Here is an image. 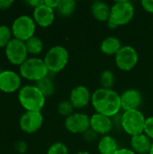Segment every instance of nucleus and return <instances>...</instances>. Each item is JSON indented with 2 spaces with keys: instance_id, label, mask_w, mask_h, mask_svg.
Here are the masks:
<instances>
[{
  "instance_id": "obj_1",
  "label": "nucleus",
  "mask_w": 153,
  "mask_h": 154,
  "mask_svg": "<svg viewBox=\"0 0 153 154\" xmlns=\"http://www.w3.org/2000/svg\"><path fill=\"white\" fill-rule=\"evenodd\" d=\"M91 102L96 113L108 117L118 115L121 109L120 95L113 89H96L92 94Z\"/></svg>"
},
{
  "instance_id": "obj_2",
  "label": "nucleus",
  "mask_w": 153,
  "mask_h": 154,
  "mask_svg": "<svg viewBox=\"0 0 153 154\" xmlns=\"http://www.w3.org/2000/svg\"><path fill=\"white\" fill-rule=\"evenodd\" d=\"M18 100L25 111L41 112L45 105V97L35 85L22 87L18 93Z\"/></svg>"
},
{
  "instance_id": "obj_3",
  "label": "nucleus",
  "mask_w": 153,
  "mask_h": 154,
  "mask_svg": "<svg viewBox=\"0 0 153 154\" xmlns=\"http://www.w3.org/2000/svg\"><path fill=\"white\" fill-rule=\"evenodd\" d=\"M134 15V7L133 4L126 0L117 1L111 7L110 18L107 24L110 28L129 23Z\"/></svg>"
},
{
  "instance_id": "obj_4",
  "label": "nucleus",
  "mask_w": 153,
  "mask_h": 154,
  "mask_svg": "<svg viewBox=\"0 0 153 154\" xmlns=\"http://www.w3.org/2000/svg\"><path fill=\"white\" fill-rule=\"evenodd\" d=\"M49 69L43 60L40 58H28L19 66V74L22 78L30 81H39L48 77Z\"/></svg>"
},
{
  "instance_id": "obj_5",
  "label": "nucleus",
  "mask_w": 153,
  "mask_h": 154,
  "mask_svg": "<svg viewBox=\"0 0 153 154\" xmlns=\"http://www.w3.org/2000/svg\"><path fill=\"white\" fill-rule=\"evenodd\" d=\"M69 58V55L66 48L54 46L46 52L43 60L50 72L58 73L67 66Z\"/></svg>"
},
{
  "instance_id": "obj_6",
  "label": "nucleus",
  "mask_w": 153,
  "mask_h": 154,
  "mask_svg": "<svg viewBox=\"0 0 153 154\" xmlns=\"http://www.w3.org/2000/svg\"><path fill=\"white\" fill-rule=\"evenodd\" d=\"M36 29V23L32 17L23 14L16 17L11 27L12 34L14 39L22 42H26L31 37L34 36Z\"/></svg>"
},
{
  "instance_id": "obj_7",
  "label": "nucleus",
  "mask_w": 153,
  "mask_h": 154,
  "mask_svg": "<svg viewBox=\"0 0 153 154\" xmlns=\"http://www.w3.org/2000/svg\"><path fill=\"white\" fill-rule=\"evenodd\" d=\"M146 118L138 110L125 111L122 115V128L132 137L143 134Z\"/></svg>"
},
{
  "instance_id": "obj_8",
  "label": "nucleus",
  "mask_w": 153,
  "mask_h": 154,
  "mask_svg": "<svg viewBox=\"0 0 153 154\" xmlns=\"http://www.w3.org/2000/svg\"><path fill=\"white\" fill-rule=\"evenodd\" d=\"M5 57L13 65L21 66L28 59L25 42L13 38L5 48Z\"/></svg>"
},
{
  "instance_id": "obj_9",
  "label": "nucleus",
  "mask_w": 153,
  "mask_h": 154,
  "mask_svg": "<svg viewBox=\"0 0 153 154\" xmlns=\"http://www.w3.org/2000/svg\"><path fill=\"white\" fill-rule=\"evenodd\" d=\"M137 51L132 46H124L115 54V63L118 69L124 71L133 69L138 62Z\"/></svg>"
},
{
  "instance_id": "obj_10",
  "label": "nucleus",
  "mask_w": 153,
  "mask_h": 154,
  "mask_svg": "<svg viewBox=\"0 0 153 154\" xmlns=\"http://www.w3.org/2000/svg\"><path fill=\"white\" fill-rule=\"evenodd\" d=\"M43 124V116L41 112L26 111L19 119V127L25 134L37 132Z\"/></svg>"
},
{
  "instance_id": "obj_11",
  "label": "nucleus",
  "mask_w": 153,
  "mask_h": 154,
  "mask_svg": "<svg viewBox=\"0 0 153 154\" xmlns=\"http://www.w3.org/2000/svg\"><path fill=\"white\" fill-rule=\"evenodd\" d=\"M22 77L14 70L0 71V90L4 93H14L21 89Z\"/></svg>"
},
{
  "instance_id": "obj_12",
  "label": "nucleus",
  "mask_w": 153,
  "mask_h": 154,
  "mask_svg": "<svg viewBox=\"0 0 153 154\" xmlns=\"http://www.w3.org/2000/svg\"><path fill=\"white\" fill-rule=\"evenodd\" d=\"M65 127L72 134H84L90 128V117L83 113L72 114L66 118Z\"/></svg>"
},
{
  "instance_id": "obj_13",
  "label": "nucleus",
  "mask_w": 153,
  "mask_h": 154,
  "mask_svg": "<svg viewBox=\"0 0 153 154\" xmlns=\"http://www.w3.org/2000/svg\"><path fill=\"white\" fill-rule=\"evenodd\" d=\"M121 99V108L124 111L138 110L142 102V94L136 89H128L125 90L122 95H120Z\"/></svg>"
},
{
  "instance_id": "obj_14",
  "label": "nucleus",
  "mask_w": 153,
  "mask_h": 154,
  "mask_svg": "<svg viewBox=\"0 0 153 154\" xmlns=\"http://www.w3.org/2000/svg\"><path fill=\"white\" fill-rule=\"evenodd\" d=\"M90 129L97 134H102L104 136L107 135L113 129L112 118L96 113L90 117Z\"/></svg>"
},
{
  "instance_id": "obj_15",
  "label": "nucleus",
  "mask_w": 153,
  "mask_h": 154,
  "mask_svg": "<svg viewBox=\"0 0 153 154\" xmlns=\"http://www.w3.org/2000/svg\"><path fill=\"white\" fill-rule=\"evenodd\" d=\"M32 18L36 24L41 27H49L54 21V9L49 7L45 4L33 9Z\"/></svg>"
},
{
  "instance_id": "obj_16",
  "label": "nucleus",
  "mask_w": 153,
  "mask_h": 154,
  "mask_svg": "<svg viewBox=\"0 0 153 154\" xmlns=\"http://www.w3.org/2000/svg\"><path fill=\"white\" fill-rule=\"evenodd\" d=\"M91 95L87 88L85 86H78L75 88L72 89L70 96H69V101L73 105L74 108H83L88 105V103L91 101Z\"/></svg>"
},
{
  "instance_id": "obj_17",
  "label": "nucleus",
  "mask_w": 153,
  "mask_h": 154,
  "mask_svg": "<svg viewBox=\"0 0 153 154\" xmlns=\"http://www.w3.org/2000/svg\"><path fill=\"white\" fill-rule=\"evenodd\" d=\"M151 145V140L145 134L133 136L131 139L132 150L136 154H149Z\"/></svg>"
},
{
  "instance_id": "obj_18",
  "label": "nucleus",
  "mask_w": 153,
  "mask_h": 154,
  "mask_svg": "<svg viewBox=\"0 0 153 154\" xmlns=\"http://www.w3.org/2000/svg\"><path fill=\"white\" fill-rule=\"evenodd\" d=\"M91 13L93 16L100 22H108L110 18L111 7L102 1H96L91 5Z\"/></svg>"
},
{
  "instance_id": "obj_19",
  "label": "nucleus",
  "mask_w": 153,
  "mask_h": 154,
  "mask_svg": "<svg viewBox=\"0 0 153 154\" xmlns=\"http://www.w3.org/2000/svg\"><path fill=\"white\" fill-rule=\"evenodd\" d=\"M122 48L121 42L118 38L110 36L106 38L101 43V51L106 55H115Z\"/></svg>"
},
{
  "instance_id": "obj_20",
  "label": "nucleus",
  "mask_w": 153,
  "mask_h": 154,
  "mask_svg": "<svg viewBox=\"0 0 153 154\" xmlns=\"http://www.w3.org/2000/svg\"><path fill=\"white\" fill-rule=\"evenodd\" d=\"M97 148L101 154H115L119 149L117 142L110 135L103 136L98 143Z\"/></svg>"
},
{
  "instance_id": "obj_21",
  "label": "nucleus",
  "mask_w": 153,
  "mask_h": 154,
  "mask_svg": "<svg viewBox=\"0 0 153 154\" xmlns=\"http://www.w3.org/2000/svg\"><path fill=\"white\" fill-rule=\"evenodd\" d=\"M25 42V46L28 51V54L39 55L43 49V42L38 36H32L28 39Z\"/></svg>"
},
{
  "instance_id": "obj_22",
  "label": "nucleus",
  "mask_w": 153,
  "mask_h": 154,
  "mask_svg": "<svg viewBox=\"0 0 153 154\" xmlns=\"http://www.w3.org/2000/svg\"><path fill=\"white\" fill-rule=\"evenodd\" d=\"M76 9V2L74 0H60L56 11L60 15L68 17L70 16Z\"/></svg>"
},
{
  "instance_id": "obj_23",
  "label": "nucleus",
  "mask_w": 153,
  "mask_h": 154,
  "mask_svg": "<svg viewBox=\"0 0 153 154\" xmlns=\"http://www.w3.org/2000/svg\"><path fill=\"white\" fill-rule=\"evenodd\" d=\"M35 86L44 95L45 97H50L54 93V90H55V87H54V84H53L52 80L50 79H49L48 77L37 81Z\"/></svg>"
},
{
  "instance_id": "obj_24",
  "label": "nucleus",
  "mask_w": 153,
  "mask_h": 154,
  "mask_svg": "<svg viewBox=\"0 0 153 154\" xmlns=\"http://www.w3.org/2000/svg\"><path fill=\"white\" fill-rule=\"evenodd\" d=\"M115 82V78L114 73L109 70L106 69L105 70L100 77V83L103 88H106V89H112V88L114 87Z\"/></svg>"
},
{
  "instance_id": "obj_25",
  "label": "nucleus",
  "mask_w": 153,
  "mask_h": 154,
  "mask_svg": "<svg viewBox=\"0 0 153 154\" xmlns=\"http://www.w3.org/2000/svg\"><path fill=\"white\" fill-rule=\"evenodd\" d=\"M12 31L7 25H0V48H5L12 38Z\"/></svg>"
},
{
  "instance_id": "obj_26",
  "label": "nucleus",
  "mask_w": 153,
  "mask_h": 154,
  "mask_svg": "<svg viewBox=\"0 0 153 154\" xmlns=\"http://www.w3.org/2000/svg\"><path fill=\"white\" fill-rule=\"evenodd\" d=\"M73 109L74 106L69 100H62L58 106L59 114L62 116H66V118L73 114Z\"/></svg>"
},
{
  "instance_id": "obj_27",
  "label": "nucleus",
  "mask_w": 153,
  "mask_h": 154,
  "mask_svg": "<svg viewBox=\"0 0 153 154\" xmlns=\"http://www.w3.org/2000/svg\"><path fill=\"white\" fill-rule=\"evenodd\" d=\"M47 154H69V150L66 144L63 143L58 142L50 146Z\"/></svg>"
},
{
  "instance_id": "obj_28",
  "label": "nucleus",
  "mask_w": 153,
  "mask_h": 154,
  "mask_svg": "<svg viewBox=\"0 0 153 154\" xmlns=\"http://www.w3.org/2000/svg\"><path fill=\"white\" fill-rule=\"evenodd\" d=\"M143 134H145L151 140L153 141V116L146 118Z\"/></svg>"
},
{
  "instance_id": "obj_29",
  "label": "nucleus",
  "mask_w": 153,
  "mask_h": 154,
  "mask_svg": "<svg viewBox=\"0 0 153 154\" xmlns=\"http://www.w3.org/2000/svg\"><path fill=\"white\" fill-rule=\"evenodd\" d=\"M14 149L18 153H25L28 147H27V143L24 141H18L15 143L14 144Z\"/></svg>"
},
{
  "instance_id": "obj_30",
  "label": "nucleus",
  "mask_w": 153,
  "mask_h": 154,
  "mask_svg": "<svg viewBox=\"0 0 153 154\" xmlns=\"http://www.w3.org/2000/svg\"><path fill=\"white\" fill-rule=\"evenodd\" d=\"M141 4L145 11L153 14V0H142Z\"/></svg>"
},
{
  "instance_id": "obj_31",
  "label": "nucleus",
  "mask_w": 153,
  "mask_h": 154,
  "mask_svg": "<svg viewBox=\"0 0 153 154\" xmlns=\"http://www.w3.org/2000/svg\"><path fill=\"white\" fill-rule=\"evenodd\" d=\"M84 135H85V139L88 142H91V141H94L96 140V135L97 134H96L92 129H88L86 133H84Z\"/></svg>"
},
{
  "instance_id": "obj_32",
  "label": "nucleus",
  "mask_w": 153,
  "mask_h": 154,
  "mask_svg": "<svg viewBox=\"0 0 153 154\" xmlns=\"http://www.w3.org/2000/svg\"><path fill=\"white\" fill-rule=\"evenodd\" d=\"M14 4L13 0H0V10L9 9Z\"/></svg>"
},
{
  "instance_id": "obj_33",
  "label": "nucleus",
  "mask_w": 153,
  "mask_h": 154,
  "mask_svg": "<svg viewBox=\"0 0 153 154\" xmlns=\"http://www.w3.org/2000/svg\"><path fill=\"white\" fill-rule=\"evenodd\" d=\"M59 3H60V0H44V4L52 9H56Z\"/></svg>"
},
{
  "instance_id": "obj_34",
  "label": "nucleus",
  "mask_w": 153,
  "mask_h": 154,
  "mask_svg": "<svg viewBox=\"0 0 153 154\" xmlns=\"http://www.w3.org/2000/svg\"><path fill=\"white\" fill-rule=\"evenodd\" d=\"M27 3H28L31 6H32L33 9H34V8H36V7H38V6L43 5V4H44V0H30V1H28Z\"/></svg>"
},
{
  "instance_id": "obj_35",
  "label": "nucleus",
  "mask_w": 153,
  "mask_h": 154,
  "mask_svg": "<svg viewBox=\"0 0 153 154\" xmlns=\"http://www.w3.org/2000/svg\"><path fill=\"white\" fill-rule=\"evenodd\" d=\"M115 154H136L133 150L127 149V148H123V149H118Z\"/></svg>"
},
{
  "instance_id": "obj_36",
  "label": "nucleus",
  "mask_w": 153,
  "mask_h": 154,
  "mask_svg": "<svg viewBox=\"0 0 153 154\" xmlns=\"http://www.w3.org/2000/svg\"><path fill=\"white\" fill-rule=\"evenodd\" d=\"M76 154H90L89 152H78V153H76Z\"/></svg>"
},
{
  "instance_id": "obj_37",
  "label": "nucleus",
  "mask_w": 153,
  "mask_h": 154,
  "mask_svg": "<svg viewBox=\"0 0 153 154\" xmlns=\"http://www.w3.org/2000/svg\"><path fill=\"white\" fill-rule=\"evenodd\" d=\"M149 154H153V141H152V145H151V149L150 151V153Z\"/></svg>"
}]
</instances>
